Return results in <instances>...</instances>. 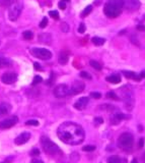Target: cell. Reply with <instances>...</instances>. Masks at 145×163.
<instances>
[{"label": "cell", "mask_w": 145, "mask_h": 163, "mask_svg": "<svg viewBox=\"0 0 145 163\" xmlns=\"http://www.w3.org/2000/svg\"><path fill=\"white\" fill-rule=\"evenodd\" d=\"M84 88H85L84 83L76 81V82L73 83L72 87H71V94H73V95L79 94V93L83 92V90H84Z\"/></svg>", "instance_id": "cell-12"}, {"label": "cell", "mask_w": 145, "mask_h": 163, "mask_svg": "<svg viewBox=\"0 0 145 163\" xmlns=\"http://www.w3.org/2000/svg\"><path fill=\"white\" fill-rule=\"evenodd\" d=\"M123 74L125 76L127 79H130V80H134V81H140L141 77L139 74H135V72L133 71H123Z\"/></svg>", "instance_id": "cell-17"}, {"label": "cell", "mask_w": 145, "mask_h": 163, "mask_svg": "<svg viewBox=\"0 0 145 163\" xmlns=\"http://www.w3.org/2000/svg\"><path fill=\"white\" fill-rule=\"evenodd\" d=\"M131 163H138V161H137V159H133Z\"/></svg>", "instance_id": "cell-45"}, {"label": "cell", "mask_w": 145, "mask_h": 163, "mask_svg": "<svg viewBox=\"0 0 145 163\" xmlns=\"http://www.w3.org/2000/svg\"><path fill=\"white\" fill-rule=\"evenodd\" d=\"M90 97L91 98H95V99H101V94L98 92H91L90 93Z\"/></svg>", "instance_id": "cell-32"}, {"label": "cell", "mask_w": 145, "mask_h": 163, "mask_svg": "<svg viewBox=\"0 0 145 163\" xmlns=\"http://www.w3.org/2000/svg\"><path fill=\"white\" fill-rule=\"evenodd\" d=\"M142 161H143V163H145V153L142 155Z\"/></svg>", "instance_id": "cell-44"}, {"label": "cell", "mask_w": 145, "mask_h": 163, "mask_svg": "<svg viewBox=\"0 0 145 163\" xmlns=\"http://www.w3.org/2000/svg\"><path fill=\"white\" fill-rule=\"evenodd\" d=\"M82 150H83L84 152H91V151H95V146H91V145H87V146L83 147Z\"/></svg>", "instance_id": "cell-31"}, {"label": "cell", "mask_w": 145, "mask_h": 163, "mask_svg": "<svg viewBox=\"0 0 145 163\" xmlns=\"http://www.w3.org/2000/svg\"><path fill=\"white\" fill-rule=\"evenodd\" d=\"M104 122V119L101 117H95L93 119V123L95 125V126H100L101 125H103Z\"/></svg>", "instance_id": "cell-29"}, {"label": "cell", "mask_w": 145, "mask_h": 163, "mask_svg": "<svg viewBox=\"0 0 145 163\" xmlns=\"http://www.w3.org/2000/svg\"><path fill=\"white\" fill-rule=\"evenodd\" d=\"M127 118V116L125 114H122V113H116V114H113L110 118V122L111 125H117L121 122L123 119Z\"/></svg>", "instance_id": "cell-15"}, {"label": "cell", "mask_w": 145, "mask_h": 163, "mask_svg": "<svg viewBox=\"0 0 145 163\" xmlns=\"http://www.w3.org/2000/svg\"><path fill=\"white\" fill-rule=\"evenodd\" d=\"M61 30L64 33H67L68 30H69V27H68V25L66 24V23H62V25H61Z\"/></svg>", "instance_id": "cell-36"}, {"label": "cell", "mask_w": 145, "mask_h": 163, "mask_svg": "<svg viewBox=\"0 0 145 163\" xmlns=\"http://www.w3.org/2000/svg\"><path fill=\"white\" fill-rule=\"evenodd\" d=\"M124 9L123 0H109L104 6V12L110 19L118 17Z\"/></svg>", "instance_id": "cell-2"}, {"label": "cell", "mask_w": 145, "mask_h": 163, "mask_svg": "<svg viewBox=\"0 0 145 163\" xmlns=\"http://www.w3.org/2000/svg\"><path fill=\"white\" fill-rule=\"evenodd\" d=\"M47 25H48V19L46 17H44L40 23V28L41 29H45V28L47 27Z\"/></svg>", "instance_id": "cell-28"}, {"label": "cell", "mask_w": 145, "mask_h": 163, "mask_svg": "<svg viewBox=\"0 0 145 163\" xmlns=\"http://www.w3.org/2000/svg\"><path fill=\"white\" fill-rule=\"evenodd\" d=\"M120 92H121V98L124 103V106L126 107V109L131 111L133 109L134 104H135V99H134L133 91H132L129 87H123L120 90Z\"/></svg>", "instance_id": "cell-3"}, {"label": "cell", "mask_w": 145, "mask_h": 163, "mask_svg": "<svg viewBox=\"0 0 145 163\" xmlns=\"http://www.w3.org/2000/svg\"><path fill=\"white\" fill-rule=\"evenodd\" d=\"M80 77H83V79H87V80H91V76L88 72L86 71H81L80 72Z\"/></svg>", "instance_id": "cell-33"}, {"label": "cell", "mask_w": 145, "mask_h": 163, "mask_svg": "<svg viewBox=\"0 0 145 163\" xmlns=\"http://www.w3.org/2000/svg\"><path fill=\"white\" fill-rule=\"evenodd\" d=\"M91 10H92V6H91V5H88V6H86L85 8L83 9V11L81 12V17H87V15L91 12Z\"/></svg>", "instance_id": "cell-22"}, {"label": "cell", "mask_w": 145, "mask_h": 163, "mask_svg": "<svg viewBox=\"0 0 145 163\" xmlns=\"http://www.w3.org/2000/svg\"><path fill=\"white\" fill-rule=\"evenodd\" d=\"M90 99L87 97H81L74 103V108L77 110H83L87 106Z\"/></svg>", "instance_id": "cell-14"}, {"label": "cell", "mask_w": 145, "mask_h": 163, "mask_svg": "<svg viewBox=\"0 0 145 163\" xmlns=\"http://www.w3.org/2000/svg\"><path fill=\"white\" fill-rule=\"evenodd\" d=\"M68 59H69V57H68L67 53H66V52H61L60 55H59V58H58V61H59L60 64L64 65V64H66L68 62Z\"/></svg>", "instance_id": "cell-20"}, {"label": "cell", "mask_w": 145, "mask_h": 163, "mask_svg": "<svg viewBox=\"0 0 145 163\" xmlns=\"http://www.w3.org/2000/svg\"><path fill=\"white\" fill-rule=\"evenodd\" d=\"M30 53L35 57L42 59V60H49V59L52 58V53L48 49L45 48H32L30 49Z\"/></svg>", "instance_id": "cell-7"}, {"label": "cell", "mask_w": 145, "mask_h": 163, "mask_svg": "<svg viewBox=\"0 0 145 163\" xmlns=\"http://www.w3.org/2000/svg\"><path fill=\"white\" fill-rule=\"evenodd\" d=\"M139 76H140L141 79H143V77H145V71H143L142 72H140V74H139Z\"/></svg>", "instance_id": "cell-43"}, {"label": "cell", "mask_w": 145, "mask_h": 163, "mask_svg": "<svg viewBox=\"0 0 145 163\" xmlns=\"http://www.w3.org/2000/svg\"><path fill=\"white\" fill-rule=\"evenodd\" d=\"M49 15L51 17H53L54 20H59V12L57 10H50Z\"/></svg>", "instance_id": "cell-27"}, {"label": "cell", "mask_w": 145, "mask_h": 163, "mask_svg": "<svg viewBox=\"0 0 145 163\" xmlns=\"http://www.w3.org/2000/svg\"><path fill=\"white\" fill-rule=\"evenodd\" d=\"M107 98H108V99H111V100H116V101L119 100V96L113 91H110L107 93Z\"/></svg>", "instance_id": "cell-23"}, {"label": "cell", "mask_w": 145, "mask_h": 163, "mask_svg": "<svg viewBox=\"0 0 145 163\" xmlns=\"http://www.w3.org/2000/svg\"><path fill=\"white\" fill-rule=\"evenodd\" d=\"M22 37L25 40H30V39H33L34 37V35H33V33L30 32V31H24V33H22Z\"/></svg>", "instance_id": "cell-26"}, {"label": "cell", "mask_w": 145, "mask_h": 163, "mask_svg": "<svg viewBox=\"0 0 145 163\" xmlns=\"http://www.w3.org/2000/svg\"><path fill=\"white\" fill-rule=\"evenodd\" d=\"M91 41H92L93 45H95V46H101V45H104L106 42L105 39L100 38V37H93L92 39H91Z\"/></svg>", "instance_id": "cell-21"}, {"label": "cell", "mask_w": 145, "mask_h": 163, "mask_svg": "<svg viewBox=\"0 0 145 163\" xmlns=\"http://www.w3.org/2000/svg\"><path fill=\"white\" fill-rule=\"evenodd\" d=\"M57 136L63 143L77 146L80 145L84 140V131L79 125L74 122H63L57 128Z\"/></svg>", "instance_id": "cell-1"}, {"label": "cell", "mask_w": 145, "mask_h": 163, "mask_svg": "<svg viewBox=\"0 0 145 163\" xmlns=\"http://www.w3.org/2000/svg\"><path fill=\"white\" fill-rule=\"evenodd\" d=\"M41 145H42L43 149H44L45 153L52 155V156H55L57 154H60V148L56 145L54 142H52L51 140L48 138V137H41Z\"/></svg>", "instance_id": "cell-4"}, {"label": "cell", "mask_w": 145, "mask_h": 163, "mask_svg": "<svg viewBox=\"0 0 145 163\" xmlns=\"http://www.w3.org/2000/svg\"><path fill=\"white\" fill-rule=\"evenodd\" d=\"M10 110H11V105L10 104L6 102L0 103V117L7 115L10 112Z\"/></svg>", "instance_id": "cell-16"}, {"label": "cell", "mask_w": 145, "mask_h": 163, "mask_svg": "<svg viewBox=\"0 0 145 163\" xmlns=\"http://www.w3.org/2000/svg\"><path fill=\"white\" fill-rule=\"evenodd\" d=\"M32 163H44V162H43L42 160L38 159V158H34L32 160Z\"/></svg>", "instance_id": "cell-41"}, {"label": "cell", "mask_w": 145, "mask_h": 163, "mask_svg": "<svg viewBox=\"0 0 145 163\" xmlns=\"http://www.w3.org/2000/svg\"><path fill=\"white\" fill-rule=\"evenodd\" d=\"M34 67H35L36 71H43L42 67H41V65H40V63H38V62L34 63Z\"/></svg>", "instance_id": "cell-39"}, {"label": "cell", "mask_w": 145, "mask_h": 163, "mask_svg": "<svg viewBox=\"0 0 145 163\" xmlns=\"http://www.w3.org/2000/svg\"><path fill=\"white\" fill-rule=\"evenodd\" d=\"M85 30H86V27H85V25L83 24V23H81V24L79 25V27H78V33H80V34H83L85 32Z\"/></svg>", "instance_id": "cell-35"}, {"label": "cell", "mask_w": 145, "mask_h": 163, "mask_svg": "<svg viewBox=\"0 0 145 163\" xmlns=\"http://www.w3.org/2000/svg\"><path fill=\"white\" fill-rule=\"evenodd\" d=\"M39 154H40L39 149H33L32 152H30V155H32V156H38Z\"/></svg>", "instance_id": "cell-38"}, {"label": "cell", "mask_w": 145, "mask_h": 163, "mask_svg": "<svg viewBox=\"0 0 145 163\" xmlns=\"http://www.w3.org/2000/svg\"><path fill=\"white\" fill-rule=\"evenodd\" d=\"M144 147V139L139 140V148H143Z\"/></svg>", "instance_id": "cell-40"}, {"label": "cell", "mask_w": 145, "mask_h": 163, "mask_svg": "<svg viewBox=\"0 0 145 163\" xmlns=\"http://www.w3.org/2000/svg\"><path fill=\"white\" fill-rule=\"evenodd\" d=\"M124 4V9H126L127 11H136L140 8L141 3L139 0H123Z\"/></svg>", "instance_id": "cell-9"}, {"label": "cell", "mask_w": 145, "mask_h": 163, "mask_svg": "<svg viewBox=\"0 0 145 163\" xmlns=\"http://www.w3.org/2000/svg\"><path fill=\"white\" fill-rule=\"evenodd\" d=\"M106 81L111 84H119L121 82V77L119 74H112L106 77Z\"/></svg>", "instance_id": "cell-18"}, {"label": "cell", "mask_w": 145, "mask_h": 163, "mask_svg": "<svg viewBox=\"0 0 145 163\" xmlns=\"http://www.w3.org/2000/svg\"><path fill=\"white\" fill-rule=\"evenodd\" d=\"M22 6H24V3H22L21 0H17V1L10 4L8 8V19L11 22H14L18 19V17L21 14Z\"/></svg>", "instance_id": "cell-6"}, {"label": "cell", "mask_w": 145, "mask_h": 163, "mask_svg": "<svg viewBox=\"0 0 145 163\" xmlns=\"http://www.w3.org/2000/svg\"><path fill=\"white\" fill-rule=\"evenodd\" d=\"M90 64L91 67H93V68L96 69V71H101V65L98 62V61H95V60H90Z\"/></svg>", "instance_id": "cell-24"}, {"label": "cell", "mask_w": 145, "mask_h": 163, "mask_svg": "<svg viewBox=\"0 0 145 163\" xmlns=\"http://www.w3.org/2000/svg\"><path fill=\"white\" fill-rule=\"evenodd\" d=\"M43 81V79L40 76H36L35 77H34V80H33V85H37V84H39V83H41Z\"/></svg>", "instance_id": "cell-34"}, {"label": "cell", "mask_w": 145, "mask_h": 163, "mask_svg": "<svg viewBox=\"0 0 145 163\" xmlns=\"http://www.w3.org/2000/svg\"><path fill=\"white\" fill-rule=\"evenodd\" d=\"M58 6H59V8H60V9H65V8H66V3H65V1L61 0L59 3H58Z\"/></svg>", "instance_id": "cell-37"}, {"label": "cell", "mask_w": 145, "mask_h": 163, "mask_svg": "<svg viewBox=\"0 0 145 163\" xmlns=\"http://www.w3.org/2000/svg\"><path fill=\"white\" fill-rule=\"evenodd\" d=\"M12 65V61L8 58L0 57V68H5V67H9Z\"/></svg>", "instance_id": "cell-19"}, {"label": "cell", "mask_w": 145, "mask_h": 163, "mask_svg": "<svg viewBox=\"0 0 145 163\" xmlns=\"http://www.w3.org/2000/svg\"><path fill=\"white\" fill-rule=\"evenodd\" d=\"M25 125H33V126H38V125H39V121L36 120V119H30V120H27V122H25Z\"/></svg>", "instance_id": "cell-30"}, {"label": "cell", "mask_w": 145, "mask_h": 163, "mask_svg": "<svg viewBox=\"0 0 145 163\" xmlns=\"http://www.w3.org/2000/svg\"><path fill=\"white\" fill-rule=\"evenodd\" d=\"M1 81L6 85H12L17 81V74L14 72H6L1 77Z\"/></svg>", "instance_id": "cell-11"}, {"label": "cell", "mask_w": 145, "mask_h": 163, "mask_svg": "<svg viewBox=\"0 0 145 163\" xmlns=\"http://www.w3.org/2000/svg\"><path fill=\"white\" fill-rule=\"evenodd\" d=\"M134 145V137L130 133H123L118 139V146L125 151H130Z\"/></svg>", "instance_id": "cell-5"}, {"label": "cell", "mask_w": 145, "mask_h": 163, "mask_svg": "<svg viewBox=\"0 0 145 163\" xmlns=\"http://www.w3.org/2000/svg\"><path fill=\"white\" fill-rule=\"evenodd\" d=\"M70 93H71V89L65 84L58 85L54 89V96L56 98H64L66 96H68Z\"/></svg>", "instance_id": "cell-8"}, {"label": "cell", "mask_w": 145, "mask_h": 163, "mask_svg": "<svg viewBox=\"0 0 145 163\" xmlns=\"http://www.w3.org/2000/svg\"><path fill=\"white\" fill-rule=\"evenodd\" d=\"M63 1H65V2H67V1H70V0H63Z\"/></svg>", "instance_id": "cell-46"}, {"label": "cell", "mask_w": 145, "mask_h": 163, "mask_svg": "<svg viewBox=\"0 0 145 163\" xmlns=\"http://www.w3.org/2000/svg\"><path fill=\"white\" fill-rule=\"evenodd\" d=\"M30 139V134L29 131H24L19 134L18 137H16L14 140V143L16 145H24L27 143V141Z\"/></svg>", "instance_id": "cell-13"}, {"label": "cell", "mask_w": 145, "mask_h": 163, "mask_svg": "<svg viewBox=\"0 0 145 163\" xmlns=\"http://www.w3.org/2000/svg\"><path fill=\"white\" fill-rule=\"evenodd\" d=\"M108 163H121V159L119 156H111L108 158Z\"/></svg>", "instance_id": "cell-25"}, {"label": "cell", "mask_w": 145, "mask_h": 163, "mask_svg": "<svg viewBox=\"0 0 145 163\" xmlns=\"http://www.w3.org/2000/svg\"><path fill=\"white\" fill-rule=\"evenodd\" d=\"M137 30H139V31H145V27H144V26H138V27H137Z\"/></svg>", "instance_id": "cell-42"}, {"label": "cell", "mask_w": 145, "mask_h": 163, "mask_svg": "<svg viewBox=\"0 0 145 163\" xmlns=\"http://www.w3.org/2000/svg\"><path fill=\"white\" fill-rule=\"evenodd\" d=\"M17 121H18V118L15 115L8 118H5L2 121H0V130H7V128H12L14 125H16Z\"/></svg>", "instance_id": "cell-10"}]
</instances>
